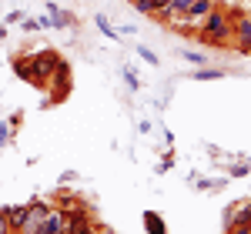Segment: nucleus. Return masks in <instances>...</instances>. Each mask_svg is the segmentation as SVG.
<instances>
[{
    "instance_id": "1",
    "label": "nucleus",
    "mask_w": 251,
    "mask_h": 234,
    "mask_svg": "<svg viewBox=\"0 0 251 234\" xmlns=\"http://www.w3.org/2000/svg\"><path fill=\"white\" fill-rule=\"evenodd\" d=\"M57 64H60L57 50H40V54H34V57H30V67H34V74H37L40 87H47V84H50L54 70H57Z\"/></svg>"
},
{
    "instance_id": "2",
    "label": "nucleus",
    "mask_w": 251,
    "mask_h": 234,
    "mask_svg": "<svg viewBox=\"0 0 251 234\" xmlns=\"http://www.w3.org/2000/svg\"><path fill=\"white\" fill-rule=\"evenodd\" d=\"M50 84H54V94H50L54 100H64L67 94H71V70H67V64H64V60L57 64V70H54Z\"/></svg>"
},
{
    "instance_id": "3",
    "label": "nucleus",
    "mask_w": 251,
    "mask_h": 234,
    "mask_svg": "<svg viewBox=\"0 0 251 234\" xmlns=\"http://www.w3.org/2000/svg\"><path fill=\"white\" fill-rule=\"evenodd\" d=\"M3 214H7L10 234H24V231H27V221H30V211H27V204H20V208H3Z\"/></svg>"
},
{
    "instance_id": "4",
    "label": "nucleus",
    "mask_w": 251,
    "mask_h": 234,
    "mask_svg": "<svg viewBox=\"0 0 251 234\" xmlns=\"http://www.w3.org/2000/svg\"><path fill=\"white\" fill-rule=\"evenodd\" d=\"M14 70H17V77H20V80H27V84L40 87L37 74H34V67H30V57H17V60H14Z\"/></svg>"
},
{
    "instance_id": "5",
    "label": "nucleus",
    "mask_w": 251,
    "mask_h": 234,
    "mask_svg": "<svg viewBox=\"0 0 251 234\" xmlns=\"http://www.w3.org/2000/svg\"><path fill=\"white\" fill-rule=\"evenodd\" d=\"M214 7H218L214 0H194L191 7H188V14H184V17H188V20H204Z\"/></svg>"
},
{
    "instance_id": "6",
    "label": "nucleus",
    "mask_w": 251,
    "mask_h": 234,
    "mask_svg": "<svg viewBox=\"0 0 251 234\" xmlns=\"http://www.w3.org/2000/svg\"><path fill=\"white\" fill-rule=\"evenodd\" d=\"M238 224H251V204H241V208L228 217V228H238Z\"/></svg>"
},
{
    "instance_id": "7",
    "label": "nucleus",
    "mask_w": 251,
    "mask_h": 234,
    "mask_svg": "<svg viewBox=\"0 0 251 234\" xmlns=\"http://www.w3.org/2000/svg\"><path fill=\"white\" fill-rule=\"evenodd\" d=\"M144 221H148V228H151V234H168V231H164V224H161V217H157V214H151V211H148V214H144Z\"/></svg>"
},
{
    "instance_id": "8",
    "label": "nucleus",
    "mask_w": 251,
    "mask_h": 234,
    "mask_svg": "<svg viewBox=\"0 0 251 234\" xmlns=\"http://www.w3.org/2000/svg\"><path fill=\"white\" fill-rule=\"evenodd\" d=\"M194 80H221V70H194Z\"/></svg>"
},
{
    "instance_id": "9",
    "label": "nucleus",
    "mask_w": 251,
    "mask_h": 234,
    "mask_svg": "<svg viewBox=\"0 0 251 234\" xmlns=\"http://www.w3.org/2000/svg\"><path fill=\"white\" fill-rule=\"evenodd\" d=\"M131 7H137V10H141V14H148V17L154 14V10H151V0H131Z\"/></svg>"
},
{
    "instance_id": "10",
    "label": "nucleus",
    "mask_w": 251,
    "mask_h": 234,
    "mask_svg": "<svg viewBox=\"0 0 251 234\" xmlns=\"http://www.w3.org/2000/svg\"><path fill=\"white\" fill-rule=\"evenodd\" d=\"M54 23H57V27H71V23H74V17H71V14H57V10H54Z\"/></svg>"
},
{
    "instance_id": "11",
    "label": "nucleus",
    "mask_w": 251,
    "mask_h": 234,
    "mask_svg": "<svg viewBox=\"0 0 251 234\" xmlns=\"http://www.w3.org/2000/svg\"><path fill=\"white\" fill-rule=\"evenodd\" d=\"M0 234H10V224H7V214L0 211Z\"/></svg>"
},
{
    "instance_id": "12",
    "label": "nucleus",
    "mask_w": 251,
    "mask_h": 234,
    "mask_svg": "<svg viewBox=\"0 0 251 234\" xmlns=\"http://www.w3.org/2000/svg\"><path fill=\"white\" fill-rule=\"evenodd\" d=\"M137 54H141V57H144V60H151V64H157V57H154V54H151V50H144V47H141Z\"/></svg>"
},
{
    "instance_id": "13",
    "label": "nucleus",
    "mask_w": 251,
    "mask_h": 234,
    "mask_svg": "<svg viewBox=\"0 0 251 234\" xmlns=\"http://www.w3.org/2000/svg\"><path fill=\"white\" fill-rule=\"evenodd\" d=\"M225 234H228V231H225Z\"/></svg>"
}]
</instances>
